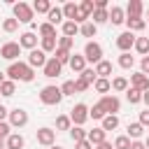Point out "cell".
<instances>
[{"label": "cell", "mask_w": 149, "mask_h": 149, "mask_svg": "<svg viewBox=\"0 0 149 149\" xmlns=\"http://www.w3.org/2000/svg\"><path fill=\"white\" fill-rule=\"evenodd\" d=\"M5 74H7L12 81H33V79H35V70H33L28 63H23V61L9 63V68H7Z\"/></svg>", "instance_id": "1"}, {"label": "cell", "mask_w": 149, "mask_h": 149, "mask_svg": "<svg viewBox=\"0 0 149 149\" xmlns=\"http://www.w3.org/2000/svg\"><path fill=\"white\" fill-rule=\"evenodd\" d=\"M12 9H14V19H16L19 23H33L35 12H33V7H30L28 2H14Z\"/></svg>", "instance_id": "2"}, {"label": "cell", "mask_w": 149, "mask_h": 149, "mask_svg": "<svg viewBox=\"0 0 149 149\" xmlns=\"http://www.w3.org/2000/svg\"><path fill=\"white\" fill-rule=\"evenodd\" d=\"M40 100H42V105H58L61 100H63V93H61V88L58 86H44L42 91H40Z\"/></svg>", "instance_id": "3"}, {"label": "cell", "mask_w": 149, "mask_h": 149, "mask_svg": "<svg viewBox=\"0 0 149 149\" xmlns=\"http://www.w3.org/2000/svg\"><path fill=\"white\" fill-rule=\"evenodd\" d=\"M7 123L12 126V128H23L26 123H28V112L23 109V107H14V109H9V114H7Z\"/></svg>", "instance_id": "4"}, {"label": "cell", "mask_w": 149, "mask_h": 149, "mask_svg": "<svg viewBox=\"0 0 149 149\" xmlns=\"http://www.w3.org/2000/svg\"><path fill=\"white\" fill-rule=\"evenodd\" d=\"M84 58H86V63H100L102 61V47L98 44V42H86V47H84Z\"/></svg>", "instance_id": "5"}, {"label": "cell", "mask_w": 149, "mask_h": 149, "mask_svg": "<svg viewBox=\"0 0 149 149\" xmlns=\"http://www.w3.org/2000/svg\"><path fill=\"white\" fill-rule=\"evenodd\" d=\"M86 119H88V107H86L84 102H77V105L70 109V121H72L74 126H84Z\"/></svg>", "instance_id": "6"}, {"label": "cell", "mask_w": 149, "mask_h": 149, "mask_svg": "<svg viewBox=\"0 0 149 149\" xmlns=\"http://www.w3.org/2000/svg\"><path fill=\"white\" fill-rule=\"evenodd\" d=\"M19 56H21V47H19V42H5V44L0 47V58L14 63Z\"/></svg>", "instance_id": "7"}, {"label": "cell", "mask_w": 149, "mask_h": 149, "mask_svg": "<svg viewBox=\"0 0 149 149\" xmlns=\"http://www.w3.org/2000/svg\"><path fill=\"white\" fill-rule=\"evenodd\" d=\"M98 105L105 109V114H116L119 109H121V100L112 93V95H102L100 100H98Z\"/></svg>", "instance_id": "8"}, {"label": "cell", "mask_w": 149, "mask_h": 149, "mask_svg": "<svg viewBox=\"0 0 149 149\" xmlns=\"http://www.w3.org/2000/svg\"><path fill=\"white\" fill-rule=\"evenodd\" d=\"M35 137H37V142H40V144H44V147H51V144L56 142V130H54V128H47V126H42V128H37Z\"/></svg>", "instance_id": "9"}, {"label": "cell", "mask_w": 149, "mask_h": 149, "mask_svg": "<svg viewBox=\"0 0 149 149\" xmlns=\"http://www.w3.org/2000/svg\"><path fill=\"white\" fill-rule=\"evenodd\" d=\"M133 44H135V35H133L130 30H126V33H121V35L116 37V47H119L121 54H128V51L133 49Z\"/></svg>", "instance_id": "10"}, {"label": "cell", "mask_w": 149, "mask_h": 149, "mask_svg": "<svg viewBox=\"0 0 149 149\" xmlns=\"http://www.w3.org/2000/svg\"><path fill=\"white\" fill-rule=\"evenodd\" d=\"M19 47H21V49H28V51L37 49V35H35L33 30L21 33V35H19Z\"/></svg>", "instance_id": "11"}, {"label": "cell", "mask_w": 149, "mask_h": 149, "mask_svg": "<svg viewBox=\"0 0 149 149\" xmlns=\"http://www.w3.org/2000/svg\"><path fill=\"white\" fill-rule=\"evenodd\" d=\"M33 70L35 68H44V63H47V54L42 51V49H33L30 54H28V61H26Z\"/></svg>", "instance_id": "12"}, {"label": "cell", "mask_w": 149, "mask_h": 149, "mask_svg": "<svg viewBox=\"0 0 149 149\" xmlns=\"http://www.w3.org/2000/svg\"><path fill=\"white\" fill-rule=\"evenodd\" d=\"M61 70H63V65L51 56V58H47V63H44V68H42V72H44V77H49V79H54V77H58L61 74Z\"/></svg>", "instance_id": "13"}, {"label": "cell", "mask_w": 149, "mask_h": 149, "mask_svg": "<svg viewBox=\"0 0 149 149\" xmlns=\"http://www.w3.org/2000/svg\"><path fill=\"white\" fill-rule=\"evenodd\" d=\"M130 86L144 93V91H149V77L142 74V72H133V74H130Z\"/></svg>", "instance_id": "14"}, {"label": "cell", "mask_w": 149, "mask_h": 149, "mask_svg": "<svg viewBox=\"0 0 149 149\" xmlns=\"http://www.w3.org/2000/svg\"><path fill=\"white\" fill-rule=\"evenodd\" d=\"M95 77H100V79H109V74H112V70H114V65H112V61H100V63H95Z\"/></svg>", "instance_id": "15"}, {"label": "cell", "mask_w": 149, "mask_h": 149, "mask_svg": "<svg viewBox=\"0 0 149 149\" xmlns=\"http://www.w3.org/2000/svg\"><path fill=\"white\" fill-rule=\"evenodd\" d=\"M105 137H107V133H105L102 128H93V130H86V140H88L93 147L102 144V142H105Z\"/></svg>", "instance_id": "16"}, {"label": "cell", "mask_w": 149, "mask_h": 149, "mask_svg": "<svg viewBox=\"0 0 149 149\" xmlns=\"http://www.w3.org/2000/svg\"><path fill=\"white\" fill-rule=\"evenodd\" d=\"M109 12V21H112V26H121V23H126V12L119 7V5H114L112 9H107Z\"/></svg>", "instance_id": "17"}, {"label": "cell", "mask_w": 149, "mask_h": 149, "mask_svg": "<svg viewBox=\"0 0 149 149\" xmlns=\"http://www.w3.org/2000/svg\"><path fill=\"white\" fill-rule=\"evenodd\" d=\"M68 65L72 68V72H84V70H86V58H84V54H72Z\"/></svg>", "instance_id": "18"}, {"label": "cell", "mask_w": 149, "mask_h": 149, "mask_svg": "<svg viewBox=\"0 0 149 149\" xmlns=\"http://www.w3.org/2000/svg\"><path fill=\"white\" fill-rule=\"evenodd\" d=\"M23 144H26V140L19 133H9V137L5 140V149H23Z\"/></svg>", "instance_id": "19"}, {"label": "cell", "mask_w": 149, "mask_h": 149, "mask_svg": "<svg viewBox=\"0 0 149 149\" xmlns=\"http://www.w3.org/2000/svg\"><path fill=\"white\" fill-rule=\"evenodd\" d=\"M63 21H65V19H63V9H61V7H51L49 14H47V23H51V26L56 28L58 23L63 26Z\"/></svg>", "instance_id": "20"}, {"label": "cell", "mask_w": 149, "mask_h": 149, "mask_svg": "<svg viewBox=\"0 0 149 149\" xmlns=\"http://www.w3.org/2000/svg\"><path fill=\"white\" fill-rule=\"evenodd\" d=\"M126 23H128V30L130 33H137V30H144L147 28V21L142 16H126Z\"/></svg>", "instance_id": "21"}, {"label": "cell", "mask_w": 149, "mask_h": 149, "mask_svg": "<svg viewBox=\"0 0 149 149\" xmlns=\"http://www.w3.org/2000/svg\"><path fill=\"white\" fill-rule=\"evenodd\" d=\"M88 21H91V23H95V26L107 23V21H109V12H107V9H93V14L88 16Z\"/></svg>", "instance_id": "22"}, {"label": "cell", "mask_w": 149, "mask_h": 149, "mask_svg": "<svg viewBox=\"0 0 149 149\" xmlns=\"http://www.w3.org/2000/svg\"><path fill=\"white\" fill-rule=\"evenodd\" d=\"M142 2L140 0H130L128 5H126V16H142Z\"/></svg>", "instance_id": "23"}, {"label": "cell", "mask_w": 149, "mask_h": 149, "mask_svg": "<svg viewBox=\"0 0 149 149\" xmlns=\"http://www.w3.org/2000/svg\"><path fill=\"white\" fill-rule=\"evenodd\" d=\"M93 88H95L100 95H109V91H112V84H109V79H100V77H98V79L93 81Z\"/></svg>", "instance_id": "24"}, {"label": "cell", "mask_w": 149, "mask_h": 149, "mask_svg": "<svg viewBox=\"0 0 149 149\" xmlns=\"http://www.w3.org/2000/svg\"><path fill=\"white\" fill-rule=\"evenodd\" d=\"M100 128H102L105 133H107V130H116V128H119V116H116V114H107V116L102 119V126H100Z\"/></svg>", "instance_id": "25"}, {"label": "cell", "mask_w": 149, "mask_h": 149, "mask_svg": "<svg viewBox=\"0 0 149 149\" xmlns=\"http://www.w3.org/2000/svg\"><path fill=\"white\" fill-rule=\"evenodd\" d=\"M16 93V81H12V79H5L2 84H0V95H5V98H12Z\"/></svg>", "instance_id": "26"}, {"label": "cell", "mask_w": 149, "mask_h": 149, "mask_svg": "<svg viewBox=\"0 0 149 149\" xmlns=\"http://www.w3.org/2000/svg\"><path fill=\"white\" fill-rule=\"evenodd\" d=\"M133 49H135L137 54H142V56H149V37H135Z\"/></svg>", "instance_id": "27"}, {"label": "cell", "mask_w": 149, "mask_h": 149, "mask_svg": "<svg viewBox=\"0 0 149 149\" xmlns=\"http://www.w3.org/2000/svg\"><path fill=\"white\" fill-rule=\"evenodd\" d=\"M56 47H58V40H56V37H42V42H40V49H42L44 54L56 51Z\"/></svg>", "instance_id": "28"}, {"label": "cell", "mask_w": 149, "mask_h": 149, "mask_svg": "<svg viewBox=\"0 0 149 149\" xmlns=\"http://www.w3.org/2000/svg\"><path fill=\"white\" fill-rule=\"evenodd\" d=\"M126 130H128V137H130V142H133V140H140V137H142L144 126H140V123L135 121V123H128V128H126Z\"/></svg>", "instance_id": "29"}, {"label": "cell", "mask_w": 149, "mask_h": 149, "mask_svg": "<svg viewBox=\"0 0 149 149\" xmlns=\"http://www.w3.org/2000/svg\"><path fill=\"white\" fill-rule=\"evenodd\" d=\"M30 7H33V12H37V14H49V9H51L54 5H51L49 0H35Z\"/></svg>", "instance_id": "30"}, {"label": "cell", "mask_w": 149, "mask_h": 149, "mask_svg": "<svg viewBox=\"0 0 149 149\" xmlns=\"http://www.w3.org/2000/svg\"><path fill=\"white\" fill-rule=\"evenodd\" d=\"M61 28H63V35H65V37H72V40H74V35L79 33V26H77L74 21H63Z\"/></svg>", "instance_id": "31"}, {"label": "cell", "mask_w": 149, "mask_h": 149, "mask_svg": "<svg viewBox=\"0 0 149 149\" xmlns=\"http://www.w3.org/2000/svg\"><path fill=\"white\" fill-rule=\"evenodd\" d=\"M79 33H81L84 37H95L98 26H95V23H91V21H86V23H81V26H79Z\"/></svg>", "instance_id": "32"}, {"label": "cell", "mask_w": 149, "mask_h": 149, "mask_svg": "<svg viewBox=\"0 0 149 149\" xmlns=\"http://www.w3.org/2000/svg\"><path fill=\"white\" fill-rule=\"evenodd\" d=\"M116 63H119V68H123V70H133V65H135V58H133V56H130V51H128V54H121Z\"/></svg>", "instance_id": "33"}, {"label": "cell", "mask_w": 149, "mask_h": 149, "mask_svg": "<svg viewBox=\"0 0 149 149\" xmlns=\"http://www.w3.org/2000/svg\"><path fill=\"white\" fill-rule=\"evenodd\" d=\"M109 84H112V91H128V79L126 77H114V79H109Z\"/></svg>", "instance_id": "34"}, {"label": "cell", "mask_w": 149, "mask_h": 149, "mask_svg": "<svg viewBox=\"0 0 149 149\" xmlns=\"http://www.w3.org/2000/svg\"><path fill=\"white\" fill-rule=\"evenodd\" d=\"M126 100H128L130 105H137V102H142V91H137V88L128 86V91H126Z\"/></svg>", "instance_id": "35"}, {"label": "cell", "mask_w": 149, "mask_h": 149, "mask_svg": "<svg viewBox=\"0 0 149 149\" xmlns=\"http://www.w3.org/2000/svg\"><path fill=\"white\" fill-rule=\"evenodd\" d=\"M37 33H40L42 37H56V28H54L51 23H47V21L37 26Z\"/></svg>", "instance_id": "36"}, {"label": "cell", "mask_w": 149, "mask_h": 149, "mask_svg": "<svg viewBox=\"0 0 149 149\" xmlns=\"http://www.w3.org/2000/svg\"><path fill=\"white\" fill-rule=\"evenodd\" d=\"M105 116H107V114H105V109H102L98 102H95L93 107H88V119H98V121H102Z\"/></svg>", "instance_id": "37"}, {"label": "cell", "mask_w": 149, "mask_h": 149, "mask_svg": "<svg viewBox=\"0 0 149 149\" xmlns=\"http://www.w3.org/2000/svg\"><path fill=\"white\" fill-rule=\"evenodd\" d=\"M56 128H58V130H70V128H72V121H70V116H68V114H61V116H56Z\"/></svg>", "instance_id": "38"}, {"label": "cell", "mask_w": 149, "mask_h": 149, "mask_svg": "<svg viewBox=\"0 0 149 149\" xmlns=\"http://www.w3.org/2000/svg\"><path fill=\"white\" fill-rule=\"evenodd\" d=\"M70 137H72V142H81V140H86V130L81 126H72L70 128Z\"/></svg>", "instance_id": "39"}, {"label": "cell", "mask_w": 149, "mask_h": 149, "mask_svg": "<svg viewBox=\"0 0 149 149\" xmlns=\"http://www.w3.org/2000/svg\"><path fill=\"white\" fill-rule=\"evenodd\" d=\"M70 56H72L70 51H65V49H58V47H56V51H54V58H56V61H58L61 65L70 63Z\"/></svg>", "instance_id": "40"}, {"label": "cell", "mask_w": 149, "mask_h": 149, "mask_svg": "<svg viewBox=\"0 0 149 149\" xmlns=\"http://www.w3.org/2000/svg\"><path fill=\"white\" fill-rule=\"evenodd\" d=\"M93 9H95V5H93V0H81V5H79V12L88 19L91 14H93Z\"/></svg>", "instance_id": "41"}, {"label": "cell", "mask_w": 149, "mask_h": 149, "mask_svg": "<svg viewBox=\"0 0 149 149\" xmlns=\"http://www.w3.org/2000/svg\"><path fill=\"white\" fill-rule=\"evenodd\" d=\"M79 79H84V81H86V84L91 86V84H93V81H95L98 77H95V70H93V68H86L84 72H79Z\"/></svg>", "instance_id": "42"}, {"label": "cell", "mask_w": 149, "mask_h": 149, "mask_svg": "<svg viewBox=\"0 0 149 149\" xmlns=\"http://www.w3.org/2000/svg\"><path fill=\"white\" fill-rule=\"evenodd\" d=\"M112 147H114V149H130V137H128V135H119Z\"/></svg>", "instance_id": "43"}, {"label": "cell", "mask_w": 149, "mask_h": 149, "mask_svg": "<svg viewBox=\"0 0 149 149\" xmlns=\"http://www.w3.org/2000/svg\"><path fill=\"white\" fill-rule=\"evenodd\" d=\"M16 28H19V21H16V19H5V21H2V30H5V33H14Z\"/></svg>", "instance_id": "44"}, {"label": "cell", "mask_w": 149, "mask_h": 149, "mask_svg": "<svg viewBox=\"0 0 149 149\" xmlns=\"http://www.w3.org/2000/svg\"><path fill=\"white\" fill-rule=\"evenodd\" d=\"M72 44H74V40H72V37H65V35H63V37H58V49L70 51V49H72Z\"/></svg>", "instance_id": "45"}, {"label": "cell", "mask_w": 149, "mask_h": 149, "mask_svg": "<svg viewBox=\"0 0 149 149\" xmlns=\"http://www.w3.org/2000/svg\"><path fill=\"white\" fill-rule=\"evenodd\" d=\"M61 93H63V95H74V93H77V91H74V81H72V79H70V81H63Z\"/></svg>", "instance_id": "46"}, {"label": "cell", "mask_w": 149, "mask_h": 149, "mask_svg": "<svg viewBox=\"0 0 149 149\" xmlns=\"http://www.w3.org/2000/svg\"><path fill=\"white\" fill-rule=\"evenodd\" d=\"M9 133H12V126H9L7 121H0V140H7Z\"/></svg>", "instance_id": "47"}, {"label": "cell", "mask_w": 149, "mask_h": 149, "mask_svg": "<svg viewBox=\"0 0 149 149\" xmlns=\"http://www.w3.org/2000/svg\"><path fill=\"white\" fill-rule=\"evenodd\" d=\"M86 88H88V84H86L84 79H79V77H77V79H74V91H77V93H81V91H86Z\"/></svg>", "instance_id": "48"}, {"label": "cell", "mask_w": 149, "mask_h": 149, "mask_svg": "<svg viewBox=\"0 0 149 149\" xmlns=\"http://www.w3.org/2000/svg\"><path fill=\"white\" fill-rule=\"evenodd\" d=\"M140 68H142V70H140V72H142V74H147V77H149V56H142V63H140Z\"/></svg>", "instance_id": "49"}, {"label": "cell", "mask_w": 149, "mask_h": 149, "mask_svg": "<svg viewBox=\"0 0 149 149\" xmlns=\"http://www.w3.org/2000/svg\"><path fill=\"white\" fill-rule=\"evenodd\" d=\"M140 126H149V109H144V112H140V121H137Z\"/></svg>", "instance_id": "50"}, {"label": "cell", "mask_w": 149, "mask_h": 149, "mask_svg": "<svg viewBox=\"0 0 149 149\" xmlns=\"http://www.w3.org/2000/svg\"><path fill=\"white\" fill-rule=\"evenodd\" d=\"M74 149H93V144L88 140H81V142H74Z\"/></svg>", "instance_id": "51"}, {"label": "cell", "mask_w": 149, "mask_h": 149, "mask_svg": "<svg viewBox=\"0 0 149 149\" xmlns=\"http://www.w3.org/2000/svg\"><path fill=\"white\" fill-rule=\"evenodd\" d=\"M93 5H95V9H107V7H109V2H107V0H95Z\"/></svg>", "instance_id": "52"}, {"label": "cell", "mask_w": 149, "mask_h": 149, "mask_svg": "<svg viewBox=\"0 0 149 149\" xmlns=\"http://www.w3.org/2000/svg\"><path fill=\"white\" fill-rule=\"evenodd\" d=\"M130 149H147V147H144V142H140V140H133V142H130Z\"/></svg>", "instance_id": "53"}, {"label": "cell", "mask_w": 149, "mask_h": 149, "mask_svg": "<svg viewBox=\"0 0 149 149\" xmlns=\"http://www.w3.org/2000/svg\"><path fill=\"white\" fill-rule=\"evenodd\" d=\"M7 114H9V109H7L5 105H0V121H5V119H7Z\"/></svg>", "instance_id": "54"}, {"label": "cell", "mask_w": 149, "mask_h": 149, "mask_svg": "<svg viewBox=\"0 0 149 149\" xmlns=\"http://www.w3.org/2000/svg\"><path fill=\"white\" fill-rule=\"evenodd\" d=\"M142 102H144V105H147V109H149V91H144V93H142Z\"/></svg>", "instance_id": "55"}, {"label": "cell", "mask_w": 149, "mask_h": 149, "mask_svg": "<svg viewBox=\"0 0 149 149\" xmlns=\"http://www.w3.org/2000/svg\"><path fill=\"white\" fill-rule=\"evenodd\" d=\"M98 149H114V147H112V144H109V142H107V140H105V142H102V144H98Z\"/></svg>", "instance_id": "56"}, {"label": "cell", "mask_w": 149, "mask_h": 149, "mask_svg": "<svg viewBox=\"0 0 149 149\" xmlns=\"http://www.w3.org/2000/svg\"><path fill=\"white\" fill-rule=\"evenodd\" d=\"M2 81H5V72H0V84H2Z\"/></svg>", "instance_id": "57"}, {"label": "cell", "mask_w": 149, "mask_h": 149, "mask_svg": "<svg viewBox=\"0 0 149 149\" xmlns=\"http://www.w3.org/2000/svg\"><path fill=\"white\" fill-rule=\"evenodd\" d=\"M144 147H147V149H149V135H147V140H144Z\"/></svg>", "instance_id": "58"}, {"label": "cell", "mask_w": 149, "mask_h": 149, "mask_svg": "<svg viewBox=\"0 0 149 149\" xmlns=\"http://www.w3.org/2000/svg\"><path fill=\"white\" fill-rule=\"evenodd\" d=\"M49 149H63V147H58V144H51V147H49Z\"/></svg>", "instance_id": "59"}, {"label": "cell", "mask_w": 149, "mask_h": 149, "mask_svg": "<svg viewBox=\"0 0 149 149\" xmlns=\"http://www.w3.org/2000/svg\"><path fill=\"white\" fill-rule=\"evenodd\" d=\"M0 149H5V140H0Z\"/></svg>", "instance_id": "60"}, {"label": "cell", "mask_w": 149, "mask_h": 149, "mask_svg": "<svg viewBox=\"0 0 149 149\" xmlns=\"http://www.w3.org/2000/svg\"><path fill=\"white\" fill-rule=\"evenodd\" d=\"M144 21H147V23H149V9H147V19H144Z\"/></svg>", "instance_id": "61"}]
</instances>
